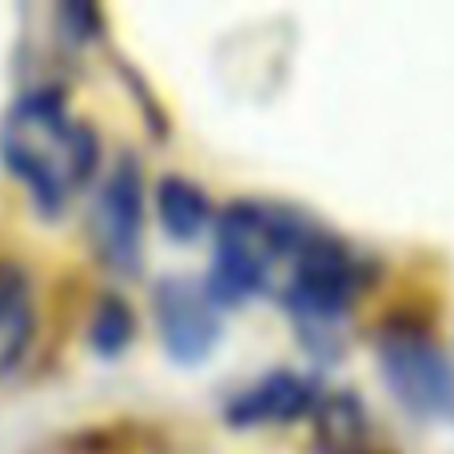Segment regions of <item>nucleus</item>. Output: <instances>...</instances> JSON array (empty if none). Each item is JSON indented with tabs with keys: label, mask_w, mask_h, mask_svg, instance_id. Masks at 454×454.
<instances>
[{
	"label": "nucleus",
	"mask_w": 454,
	"mask_h": 454,
	"mask_svg": "<svg viewBox=\"0 0 454 454\" xmlns=\"http://www.w3.org/2000/svg\"><path fill=\"white\" fill-rule=\"evenodd\" d=\"M128 339H132V311H128L120 299H104L92 319V343L100 347L104 355H116Z\"/></svg>",
	"instance_id": "nucleus-11"
},
{
	"label": "nucleus",
	"mask_w": 454,
	"mask_h": 454,
	"mask_svg": "<svg viewBox=\"0 0 454 454\" xmlns=\"http://www.w3.org/2000/svg\"><path fill=\"white\" fill-rule=\"evenodd\" d=\"M32 327H36V319H32L28 275L16 263L0 259V375H8L24 359L32 343Z\"/></svg>",
	"instance_id": "nucleus-8"
},
{
	"label": "nucleus",
	"mask_w": 454,
	"mask_h": 454,
	"mask_svg": "<svg viewBox=\"0 0 454 454\" xmlns=\"http://www.w3.org/2000/svg\"><path fill=\"white\" fill-rule=\"evenodd\" d=\"M92 227L96 243L112 267H120V271L140 267V172H136V164H120L112 180L104 184Z\"/></svg>",
	"instance_id": "nucleus-6"
},
{
	"label": "nucleus",
	"mask_w": 454,
	"mask_h": 454,
	"mask_svg": "<svg viewBox=\"0 0 454 454\" xmlns=\"http://www.w3.org/2000/svg\"><path fill=\"white\" fill-rule=\"evenodd\" d=\"M315 231L319 223L303 220L291 207L251 204V200L231 204L215 231V267L207 283L212 299L215 303H239L247 295L283 299Z\"/></svg>",
	"instance_id": "nucleus-2"
},
{
	"label": "nucleus",
	"mask_w": 454,
	"mask_h": 454,
	"mask_svg": "<svg viewBox=\"0 0 454 454\" xmlns=\"http://www.w3.org/2000/svg\"><path fill=\"white\" fill-rule=\"evenodd\" d=\"M379 371L391 395L415 415H442L454 407V371L434 335L419 323L391 319L379 331Z\"/></svg>",
	"instance_id": "nucleus-3"
},
{
	"label": "nucleus",
	"mask_w": 454,
	"mask_h": 454,
	"mask_svg": "<svg viewBox=\"0 0 454 454\" xmlns=\"http://www.w3.org/2000/svg\"><path fill=\"white\" fill-rule=\"evenodd\" d=\"M156 204L168 235H176V239H192L207 223V196L188 180H176V176L164 180L156 192Z\"/></svg>",
	"instance_id": "nucleus-10"
},
{
	"label": "nucleus",
	"mask_w": 454,
	"mask_h": 454,
	"mask_svg": "<svg viewBox=\"0 0 454 454\" xmlns=\"http://www.w3.org/2000/svg\"><path fill=\"white\" fill-rule=\"evenodd\" d=\"M156 319L164 331V343L176 359H204L220 335L212 291H200L196 283L168 279L156 291Z\"/></svg>",
	"instance_id": "nucleus-5"
},
{
	"label": "nucleus",
	"mask_w": 454,
	"mask_h": 454,
	"mask_svg": "<svg viewBox=\"0 0 454 454\" xmlns=\"http://www.w3.org/2000/svg\"><path fill=\"white\" fill-rule=\"evenodd\" d=\"M315 434L327 454H375L367 411L355 395H331L315 407Z\"/></svg>",
	"instance_id": "nucleus-9"
},
{
	"label": "nucleus",
	"mask_w": 454,
	"mask_h": 454,
	"mask_svg": "<svg viewBox=\"0 0 454 454\" xmlns=\"http://www.w3.org/2000/svg\"><path fill=\"white\" fill-rule=\"evenodd\" d=\"M323 403L315 379L295 375V371H275V375L251 383L243 395H235L227 419L239 427H267V423H291V419L315 415Z\"/></svg>",
	"instance_id": "nucleus-7"
},
{
	"label": "nucleus",
	"mask_w": 454,
	"mask_h": 454,
	"mask_svg": "<svg viewBox=\"0 0 454 454\" xmlns=\"http://www.w3.org/2000/svg\"><path fill=\"white\" fill-rule=\"evenodd\" d=\"M363 279L367 275H363L359 255L339 235L319 227L283 291V303L307 323H335L359 299Z\"/></svg>",
	"instance_id": "nucleus-4"
},
{
	"label": "nucleus",
	"mask_w": 454,
	"mask_h": 454,
	"mask_svg": "<svg viewBox=\"0 0 454 454\" xmlns=\"http://www.w3.org/2000/svg\"><path fill=\"white\" fill-rule=\"evenodd\" d=\"M0 160L44 212H60L96 168V136L56 92H28L0 120Z\"/></svg>",
	"instance_id": "nucleus-1"
}]
</instances>
